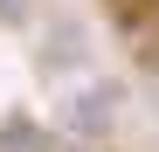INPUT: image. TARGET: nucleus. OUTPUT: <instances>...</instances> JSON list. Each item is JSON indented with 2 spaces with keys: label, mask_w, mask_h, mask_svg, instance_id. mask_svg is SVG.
Returning <instances> with one entry per match:
<instances>
[{
  "label": "nucleus",
  "mask_w": 159,
  "mask_h": 152,
  "mask_svg": "<svg viewBox=\"0 0 159 152\" xmlns=\"http://www.w3.org/2000/svg\"><path fill=\"white\" fill-rule=\"evenodd\" d=\"M118 111H125V83H111V76H83V83H69L56 97V132L69 145H97L118 132Z\"/></svg>",
  "instance_id": "obj_1"
},
{
  "label": "nucleus",
  "mask_w": 159,
  "mask_h": 152,
  "mask_svg": "<svg viewBox=\"0 0 159 152\" xmlns=\"http://www.w3.org/2000/svg\"><path fill=\"white\" fill-rule=\"evenodd\" d=\"M83 62H90L83 21H56V28H48V48H42V69H83Z\"/></svg>",
  "instance_id": "obj_2"
},
{
  "label": "nucleus",
  "mask_w": 159,
  "mask_h": 152,
  "mask_svg": "<svg viewBox=\"0 0 159 152\" xmlns=\"http://www.w3.org/2000/svg\"><path fill=\"white\" fill-rule=\"evenodd\" d=\"M0 152H48V132H42V124L35 118H7V124H0Z\"/></svg>",
  "instance_id": "obj_3"
},
{
  "label": "nucleus",
  "mask_w": 159,
  "mask_h": 152,
  "mask_svg": "<svg viewBox=\"0 0 159 152\" xmlns=\"http://www.w3.org/2000/svg\"><path fill=\"white\" fill-rule=\"evenodd\" d=\"M0 21H7V28H14V21H28V0H0Z\"/></svg>",
  "instance_id": "obj_4"
}]
</instances>
